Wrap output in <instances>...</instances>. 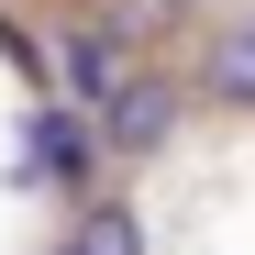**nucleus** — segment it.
Masks as SVG:
<instances>
[{
  "mask_svg": "<svg viewBox=\"0 0 255 255\" xmlns=\"http://www.w3.org/2000/svg\"><path fill=\"white\" fill-rule=\"evenodd\" d=\"M100 166V111H67V100H33L22 122V178H56V189H89Z\"/></svg>",
  "mask_w": 255,
  "mask_h": 255,
  "instance_id": "obj_2",
  "label": "nucleus"
},
{
  "mask_svg": "<svg viewBox=\"0 0 255 255\" xmlns=\"http://www.w3.org/2000/svg\"><path fill=\"white\" fill-rule=\"evenodd\" d=\"M67 244H78V255H144V222H133V200H89Z\"/></svg>",
  "mask_w": 255,
  "mask_h": 255,
  "instance_id": "obj_5",
  "label": "nucleus"
},
{
  "mask_svg": "<svg viewBox=\"0 0 255 255\" xmlns=\"http://www.w3.org/2000/svg\"><path fill=\"white\" fill-rule=\"evenodd\" d=\"M178 111H189L178 78H166V67H133V78L100 100V155H155L166 133H178Z\"/></svg>",
  "mask_w": 255,
  "mask_h": 255,
  "instance_id": "obj_1",
  "label": "nucleus"
},
{
  "mask_svg": "<svg viewBox=\"0 0 255 255\" xmlns=\"http://www.w3.org/2000/svg\"><path fill=\"white\" fill-rule=\"evenodd\" d=\"M56 255H78V244H56Z\"/></svg>",
  "mask_w": 255,
  "mask_h": 255,
  "instance_id": "obj_6",
  "label": "nucleus"
},
{
  "mask_svg": "<svg viewBox=\"0 0 255 255\" xmlns=\"http://www.w3.org/2000/svg\"><path fill=\"white\" fill-rule=\"evenodd\" d=\"M200 89L222 100V111H255V22H211V45H200Z\"/></svg>",
  "mask_w": 255,
  "mask_h": 255,
  "instance_id": "obj_4",
  "label": "nucleus"
},
{
  "mask_svg": "<svg viewBox=\"0 0 255 255\" xmlns=\"http://www.w3.org/2000/svg\"><path fill=\"white\" fill-rule=\"evenodd\" d=\"M56 67H67V89H78V100H111L122 78H133V56H122V33H111V22H67V33H56Z\"/></svg>",
  "mask_w": 255,
  "mask_h": 255,
  "instance_id": "obj_3",
  "label": "nucleus"
}]
</instances>
